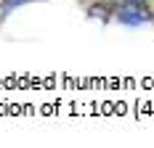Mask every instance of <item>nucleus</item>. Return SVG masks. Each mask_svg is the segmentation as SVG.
Returning a JSON list of instances; mask_svg holds the SVG:
<instances>
[{
    "mask_svg": "<svg viewBox=\"0 0 154 148\" xmlns=\"http://www.w3.org/2000/svg\"><path fill=\"white\" fill-rule=\"evenodd\" d=\"M112 13L117 21H122L128 27H141V24H146L149 19H152V11L141 3V0H120L114 8H112Z\"/></svg>",
    "mask_w": 154,
    "mask_h": 148,
    "instance_id": "obj_1",
    "label": "nucleus"
},
{
    "mask_svg": "<svg viewBox=\"0 0 154 148\" xmlns=\"http://www.w3.org/2000/svg\"><path fill=\"white\" fill-rule=\"evenodd\" d=\"M101 3H109V5H112V8H114V5H117V3H120V0H101Z\"/></svg>",
    "mask_w": 154,
    "mask_h": 148,
    "instance_id": "obj_3",
    "label": "nucleus"
},
{
    "mask_svg": "<svg viewBox=\"0 0 154 148\" xmlns=\"http://www.w3.org/2000/svg\"><path fill=\"white\" fill-rule=\"evenodd\" d=\"M27 3H32V0H5V3H3V11L8 13V11L19 8V5H27Z\"/></svg>",
    "mask_w": 154,
    "mask_h": 148,
    "instance_id": "obj_2",
    "label": "nucleus"
}]
</instances>
